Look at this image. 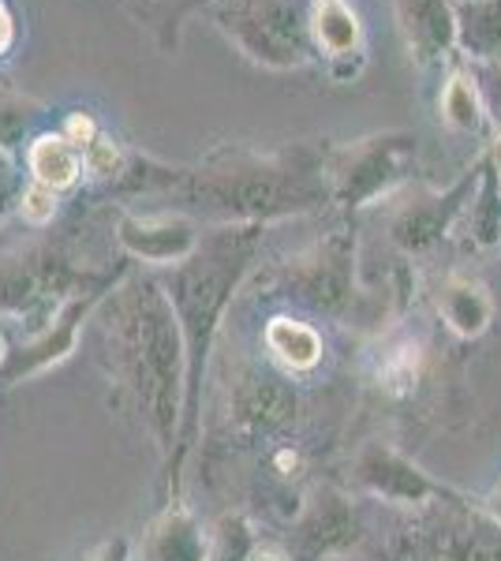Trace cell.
I'll use <instances>...</instances> for the list:
<instances>
[{
  "instance_id": "cell-7",
  "label": "cell",
  "mask_w": 501,
  "mask_h": 561,
  "mask_svg": "<svg viewBox=\"0 0 501 561\" xmlns=\"http://www.w3.org/2000/svg\"><path fill=\"white\" fill-rule=\"evenodd\" d=\"M124 240H127V248H132L135 255H143V259H177V255H184V251L191 248V229L184 221L143 225V229L127 225Z\"/></svg>"
},
{
  "instance_id": "cell-11",
  "label": "cell",
  "mask_w": 501,
  "mask_h": 561,
  "mask_svg": "<svg viewBox=\"0 0 501 561\" xmlns=\"http://www.w3.org/2000/svg\"><path fill=\"white\" fill-rule=\"evenodd\" d=\"M53 210H57V203H53V187H45V184L34 180V187L23 195V217H26V221L42 225V221H49Z\"/></svg>"
},
{
  "instance_id": "cell-9",
  "label": "cell",
  "mask_w": 501,
  "mask_h": 561,
  "mask_svg": "<svg viewBox=\"0 0 501 561\" xmlns=\"http://www.w3.org/2000/svg\"><path fill=\"white\" fill-rule=\"evenodd\" d=\"M266 341H270V348L277 352L285 364H293V367H311L315 359H318V352H322V345H318V337H315V330H307V325H299V322H288V319L273 322L270 333H266Z\"/></svg>"
},
{
  "instance_id": "cell-8",
  "label": "cell",
  "mask_w": 501,
  "mask_h": 561,
  "mask_svg": "<svg viewBox=\"0 0 501 561\" xmlns=\"http://www.w3.org/2000/svg\"><path fill=\"white\" fill-rule=\"evenodd\" d=\"M442 311L445 319H449V325L457 333H479L482 325H487L490 319V300L482 296L479 285H471V280H449L445 285V296H442Z\"/></svg>"
},
{
  "instance_id": "cell-10",
  "label": "cell",
  "mask_w": 501,
  "mask_h": 561,
  "mask_svg": "<svg viewBox=\"0 0 501 561\" xmlns=\"http://www.w3.org/2000/svg\"><path fill=\"white\" fill-rule=\"evenodd\" d=\"M83 158H87L90 173H98V176H113L116 169H121V150H116V142L102 131H98L94 139L83 147Z\"/></svg>"
},
{
  "instance_id": "cell-6",
  "label": "cell",
  "mask_w": 501,
  "mask_h": 561,
  "mask_svg": "<svg viewBox=\"0 0 501 561\" xmlns=\"http://www.w3.org/2000/svg\"><path fill=\"white\" fill-rule=\"evenodd\" d=\"M442 116L460 131H479L482 124H487V105H482L479 79L464 76V71H453L442 90Z\"/></svg>"
},
{
  "instance_id": "cell-5",
  "label": "cell",
  "mask_w": 501,
  "mask_h": 561,
  "mask_svg": "<svg viewBox=\"0 0 501 561\" xmlns=\"http://www.w3.org/2000/svg\"><path fill=\"white\" fill-rule=\"evenodd\" d=\"M83 169V158H79V147L68 139V135H38L31 147V173L38 184L45 187H71Z\"/></svg>"
},
{
  "instance_id": "cell-15",
  "label": "cell",
  "mask_w": 501,
  "mask_h": 561,
  "mask_svg": "<svg viewBox=\"0 0 501 561\" xmlns=\"http://www.w3.org/2000/svg\"><path fill=\"white\" fill-rule=\"evenodd\" d=\"M494 513H498V520H501V494L494 497Z\"/></svg>"
},
{
  "instance_id": "cell-16",
  "label": "cell",
  "mask_w": 501,
  "mask_h": 561,
  "mask_svg": "<svg viewBox=\"0 0 501 561\" xmlns=\"http://www.w3.org/2000/svg\"><path fill=\"white\" fill-rule=\"evenodd\" d=\"M494 158H498V169H501V142H498V147H494Z\"/></svg>"
},
{
  "instance_id": "cell-13",
  "label": "cell",
  "mask_w": 501,
  "mask_h": 561,
  "mask_svg": "<svg viewBox=\"0 0 501 561\" xmlns=\"http://www.w3.org/2000/svg\"><path fill=\"white\" fill-rule=\"evenodd\" d=\"M64 135H68L76 147H87V142L98 135V128H94V121H90L87 113H79V116H71V121H68V131H64Z\"/></svg>"
},
{
  "instance_id": "cell-1",
  "label": "cell",
  "mask_w": 501,
  "mask_h": 561,
  "mask_svg": "<svg viewBox=\"0 0 501 561\" xmlns=\"http://www.w3.org/2000/svg\"><path fill=\"white\" fill-rule=\"evenodd\" d=\"M311 0H225L217 23L248 57L273 68L304 65L311 38Z\"/></svg>"
},
{
  "instance_id": "cell-12",
  "label": "cell",
  "mask_w": 501,
  "mask_h": 561,
  "mask_svg": "<svg viewBox=\"0 0 501 561\" xmlns=\"http://www.w3.org/2000/svg\"><path fill=\"white\" fill-rule=\"evenodd\" d=\"M482 94H487V105L494 108L490 116H498L501 121V60L487 71V76H482Z\"/></svg>"
},
{
  "instance_id": "cell-14",
  "label": "cell",
  "mask_w": 501,
  "mask_h": 561,
  "mask_svg": "<svg viewBox=\"0 0 501 561\" xmlns=\"http://www.w3.org/2000/svg\"><path fill=\"white\" fill-rule=\"evenodd\" d=\"M12 42H15V20H12V12H8L4 0H0V57L12 49Z\"/></svg>"
},
{
  "instance_id": "cell-3",
  "label": "cell",
  "mask_w": 501,
  "mask_h": 561,
  "mask_svg": "<svg viewBox=\"0 0 501 561\" xmlns=\"http://www.w3.org/2000/svg\"><path fill=\"white\" fill-rule=\"evenodd\" d=\"M457 42L468 57L501 60V0H464L457 12Z\"/></svg>"
},
{
  "instance_id": "cell-17",
  "label": "cell",
  "mask_w": 501,
  "mask_h": 561,
  "mask_svg": "<svg viewBox=\"0 0 501 561\" xmlns=\"http://www.w3.org/2000/svg\"><path fill=\"white\" fill-rule=\"evenodd\" d=\"M254 561H277V558H270V554H266V558H254Z\"/></svg>"
},
{
  "instance_id": "cell-4",
  "label": "cell",
  "mask_w": 501,
  "mask_h": 561,
  "mask_svg": "<svg viewBox=\"0 0 501 561\" xmlns=\"http://www.w3.org/2000/svg\"><path fill=\"white\" fill-rule=\"evenodd\" d=\"M311 34L318 49H326V57L333 60L360 53V20L344 0H315Z\"/></svg>"
},
{
  "instance_id": "cell-2",
  "label": "cell",
  "mask_w": 501,
  "mask_h": 561,
  "mask_svg": "<svg viewBox=\"0 0 501 561\" xmlns=\"http://www.w3.org/2000/svg\"><path fill=\"white\" fill-rule=\"evenodd\" d=\"M400 15L419 60H439L457 42V15L445 0H400Z\"/></svg>"
}]
</instances>
